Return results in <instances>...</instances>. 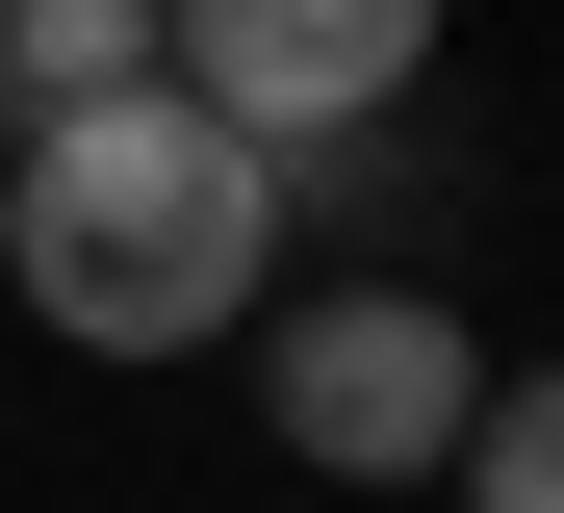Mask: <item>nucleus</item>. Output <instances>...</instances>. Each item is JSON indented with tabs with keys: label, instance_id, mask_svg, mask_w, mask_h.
I'll return each mask as SVG.
<instances>
[{
	"label": "nucleus",
	"instance_id": "obj_2",
	"mask_svg": "<svg viewBox=\"0 0 564 513\" xmlns=\"http://www.w3.org/2000/svg\"><path fill=\"white\" fill-rule=\"evenodd\" d=\"M257 410H282V462H334V488H436L462 410H488V334H462L436 282H257Z\"/></svg>",
	"mask_w": 564,
	"mask_h": 513
},
{
	"label": "nucleus",
	"instance_id": "obj_4",
	"mask_svg": "<svg viewBox=\"0 0 564 513\" xmlns=\"http://www.w3.org/2000/svg\"><path fill=\"white\" fill-rule=\"evenodd\" d=\"M104 77H154V0H0V129L26 103H104Z\"/></svg>",
	"mask_w": 564,
	"mask_h": 513
},
{
	"label": "nucleus",
	"instance_id": "obj_3",
	"mask_svg": "<svg viewBox=\"0 0 564 513\" xmlns=\"http://www.w3.org/2000/svg\"><path fill=\"white\" fill-rule=\"evenodd\" d=\"M154 77L206 129H257V154H359L436 77V0H154Z\"/></svg>",
	"mask_w": 564,
	"mask_h": 513
},
{
	"label": "nucleus",
	"instance_id": "obj_5",
	"mask_svg": "<svg viewBox=\"0 0 564 513\" xmlns=\"http://www.w3.org/2000/svg\"><path fill=\"white\" fill-rule=\"evenodd\" d=\"M436 488H462V513H564V360H539V385L488 360V410H462V462H436Z\"/></svg>",
	"mask_w": 564,
	"mask_h": 513
},
{
	"label": "nucleus",
	"instance_id": "obj_1",
	"mask_svg": "<svg viewBox=\"0 0 564 513\" xmlns=\"http://www.w3.org/2000/svg\"><path fill=\"white\" fill-rule=\"evenodd\" d=\"M0 282H26L52 360H231L257 282H282V154L206 129L180 77L26 103V154H0Z\"/></svg>",
	"mask_w": 564,
	"mask_h": 513
}]
</instances>
